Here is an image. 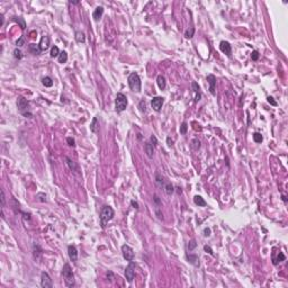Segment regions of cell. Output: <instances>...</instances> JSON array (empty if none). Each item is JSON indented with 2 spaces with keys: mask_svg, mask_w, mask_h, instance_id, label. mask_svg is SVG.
<instances>
[{
  "mask_svg": "<svg viewBox=\"0 0 288 288\" xmlns=\"http://www.w3.org/2000/svg\"><path fill=\"white\" fill-rule=\"evenodd\" d=\"M187 259L193 266L199 267V259H198V255H187Z\"/></svg>",
  "mask_w": 288,
  "mask_h": 288,
  "instance_id": "cell-21",
  "label": "cell"
},
{
  "mask_svg": "<svg viewBox=\"0 0 288 288\" xmlns=\"http://www.w3.org/2000/svg\"><path fill=\"white\" fill-rule=\"evenodd\" d=\"M127 107V97L122 92H118L115 99V110L117 113L124 112Z\"/></svg>",
  "mask_w": 288,
  "mask_h": 288,
  "instance_id": "cell-5",
  "label": "cell"
},
{
  "mask_svg": "<svg viewBox=\"0 0 288 288\" xmlns=\"http://www.w3.org/2000/svg\"><path fill=\"white\" fill-rule=\"evenodd\" d=\"M69 2H70V4H72V5H78V4L80 2V1H72V0H70Z\"/></svg>",
  "mask_w": 288,
  "mask_h": 288,
  "instance_id": "cell-49",
  "label": "cell"
},
{
  "mask_svg": "<svg viewBox=\"0 0 288 288\" xmlns=\"http://www.w3.org/2000/svg\"><path fill=\"white\" fill-rule=\"evenodd\" d=\"M220 48H221L222 52L224 54H226L228 56L232 55V46H231V44L228 43V41H222L220 43Z\"/></svg>",
  "mask_w": 288,
  "mask_h": 288,
  "instance_id": "cell-11",
  "label": "cell"
},
{
  "mask_svg": "<svg viewBox=\"0 0 288 288\" xmlns=\"http://www.w3.org/2000/svg\"><path fill=\"white\" fill-rule=\"evenodd\" d=\"M41 286L43 288H51L53 287V284H52V279L51 277L48 276L47 272L43 271L41 274Z\"/></svg>",
  "mask_w": 288,
  "mask_h": 288,
  "instance_id": "cell-8",
  "label": "cell"
},
{
  "mask_svg": "<svg viewBox=\"0 0 288 288\" xmlns=\"http://www.w3.org/2000/svg\"><path fill=\"white\" fill-rule=\"evenodd\" d=\"M114 215H115L114 209L110 207V206H104V207L101 208L100 214H99L101 228H106V224H107L109 221H112V220H113Z\"/></svg>",
  "mask_w": 288,
  "mask_h": 288,
  "instance_id": "cell-1",
  "label": "cell"
},
{
  "mask_svg": "<svg viewBox=\"0 0 288 288\" xmlns=\"http://www.w3.org/2000/svg\"><path fill=\"white\" fill-rule=\"evenodd\" d=\"M17 108H18V112L23 116L28 117V118H31L33 116L32 112H31V107H29V102H28V100L25 97H21V96L18 97V99H17Z\"/></svg>",
  "mask_w": 288,
  "mask_h": 288,
  "instance_id": "cell-2",
  "label": "cell"
},
{
  "mask_svg": "<svg viewBox=\"0 0 288 288\" xmlns=\"http://www.w3.org/2000/svg\"><path fill=\"white\" fill-rule=\"evenodd\" d=\"M199 147H201V141H199L198 139H194V140L191 141V149H193L194 151H197Z\"/></svg>",
  "mask_w": 288,
  "mask_h": 288,
  "instance_id": "cell-31",
  "label": "cell"
},
{
  "mask_svg": "<svg viewBox=\"0 0 288 288\" xmlns=\"http://www.w3.org/2000/svg\"><path fill=\"white\" fill-rule=\"evenodd\" d=\"M90 131L92 133H97L99 131V123H98V118L97 117H94V119L90 124Z\"/></svg>",
  "mask_w": 288,
  "mask_h": 288,
  "instance_id": "cell-23",
  "label": "cell"
},
{
  "mask_svg": "<svg viewBox=\"0 0 288 288\" xmlns=\"http://www.w3.org/2000/svg\"><path fill=\"white\" fill-rule=\"evenodd\" d=\"M194 34H195V28H194V27H190L189 29L186 31V33H185V37H186V38H191V37L194 36Z\"/></svg>",
  "mask_w": 288,
  "mask_h": 288,
  "instance_id": "cell-32",
  "label": "cell"
},
{
  "mask_svg": "<svg viewBox=\"0 0 288 288\" xmlns=\"http://www.w3.org/2000/svg\"><path fill=\"white\" fill-rule=\"evenodd\" d=\"M128 87L131 88L132 91H135V92H140L141 91V79H140V75L135 72H132V73L128 75Z\"/></svg>",
  "mask_w": 288,
  "mask_h": 288,
  "instance_id": "cell-4",
  "label": "cell"
},
{
  "mask_svg": "<svg viewBox=\"0 0 288 288\" xmlns=\"http://www.w3.org/2000/svg\"><path fill=\"white\" fill-rule=\"evenodd\" d=\"M145 152H146V155L149 158H153V154H154V146L153 144L151 143V142H147L146 144H145Z\"/></svg>",
  "mask_w": 288,
  "mask_h": 288,
  "instance_id": "cell-20",
  "label": "cell"
},
{
  "mask_svg": "<svg viewBox=\"0 0 288 288\" xmlns=\"http://www.w3.org/2000/svg\"><path fill=\"white\" fill-rule=\"evenodd\" d=\"M102 15H104V8L101 6H99L94 10V13H92V18H94V20L98 21V20H100V18L102 17Z\"/></svg>",
  "mask_w": 288,
  "mask_h": 288,
  "instance_id": "cell-17",
  "label": "cell"
},
{
  "mask_svg": "<svg viewBox=\"0 0 288 288\" xmlns=\"http://www.w3.org/2000/svg\"><path fill=\"white\" fill-rule=\"evenodd\" d=\"M267 100H268V102L270 104V105H272V106H277V101L274 100V98H272V97H268V98H267Z\"/></svg>",
  "mask_w": 288,
  "mask_h": 288,
  "instance_id": "cell-45",
  "label": "cell"
},
{
  "mask_svg": "<svg viewBox=\"0 0 288 288\" xmlns=\"http://www.w3.org/2000/svg\"><path fill=\"white\" fill-rule=\"evenodd\" d=\"M135 262L134 261H129L128 266L125 269V277H126V280L128 282H132L135 277Z\"/></svg>",
  "mask_w": 288,
  "mask_h": 288,
  "instance_id": "cell-7",
  "label": "cell"
},
{
  "mask_svg": "<svg viewBox=\"0 0 288 288\" xmlns=\"http://www.w3.org/2000/svg\"><path fill=\"white\" fill-rule=\"evenodd\" d=\"M191 88H193V91H194L195 94H196V98H195V101L197 102V101L201 100V88H199L198 83H197L196 81H193V83H191Z\"/></svg>",
  "mask_w": 288,
  "mask_h": 288,
  "instance_id": "cell-15",
  "label": "cell"
},
{
  "mask_svg": "<svg viewBox=\"0 0 288 288\" xmlns=\"http://www.w3.org/2000/svg\"><path fill=\"white\" fill-rule=\"evenodd\" d=\"M1 207L4 208L6 206V196H5V191L4 190H1Z\"/></svg>",
  "mask_w": 288,
  "mask_h": 288,
  "instance_id": "cell-39",
  "label": "cell"
},
{
  "mask_svg": "<svg viewBox=\"0 0 288 288\" xmlns=\"http://www.w3.org/2000/svg\"><path fill=\"white\" fill-rule=\"evenodd\" d=\"M60 53L61 52H60V50H59V47L53 45L52 48H51V53H50V55H51V58H56V56L60 55Z\"/></svg>",
  "mask_w": 288,
  "mask_h": 288,
  "instance_id": "cell-29",
  "label": "cell"
},
{
  "mask_svg": "<svg viewBox=\"0 0 288 288\" xmlns=\"http://www.w3.org/2000/svg\"><path fill=\"white\" fill-rule=\"evenodd\" d=\"M253 141L255 142V143H261L262 141H263V137H262V135L260 134V133H255L253 134Z\"/></svg>",
  "mask_w": 288,
  "mask_h": 288,
  "instance_id": "cell-35",
  "label": "cell"
},
{
  "mask_svg": "<svg viewBox=\"0 0 288 288\" xmlns=\"http://www.w3.org/2000/svg\"><path fill=\"white\" fill-rule=\"evenodd\" d=\"M28 48H29V52H32L34 55H40V54L42 53L40 46H38L37 44H29Z\"/></svg>",
  "mask_w": 288,
  "mask_h": 288,
  "instance_id": "cell-25",
  "label": "cell"
},
{
  "mask_svg": "<svg viewBox=\"0 0 288 288\" xmlns=\"http://www.w3.org/2000/svg\"><path fill=\"white\" fill-rule=\"evenodd\" d=\"M68 255H69V259L72 262H77V260H78V251H77V248L74 245H69L68 247Z\"/></svg>",
  "mask_w": 288,
  "mask_h": 288,
  "instance_id": "cell-12",
  "label": "cell"
},
{
  "mask_svg": "<svg viewBox=\"0 0 288 288\" xmlns=\"http://www.w3.org/2000/svg\"><path fill=\"white\" fill-rule=\"evenodd\" d=\"M67 142H68V144H69L70 146H75V142H74V140L72 139V137H68Z\"/></svg>",
  "mask_w": 288,
  "mask_h": 288,
  "instance_id": "cell-43",
  "label": "cell"
},
{
  "mask_svg": "<svg viewBox=\"0 0 288 288\" xmlns=\"http://www.w3.org/2000/svg\"><path fill=\"white\" fill-rule=\"evenodd\" d=\"M14 20H15L17 24H19L20 27H21V29H25V28H26V23H25V20H24L23 17H15Z\"/></svg>",
  "mask_w": 288,
  "mask_h": 288,
  "instance_id": "cell-30",
  "label": "cell"
},
{
  "mask_svg": "<svg viewBox=\"0 0 288 288\" xmlns=\"http://www.w3.org/2000/svg\"><path fill=\"white\" fill-rule=\"evenodd\" d=\"M271 259H272V263L277 266L279 262L282 261H285V259H286V257L285 255L280 252V251H278V252H276V248L272 249V255H271Z\"/></svg>",
  "mask_w": 288,
  "mask_h": 288,
  "instance_id": "cell-9",
  "label": "cell"
},
{
  "mask_svg": "<svg viewBox=\"0 0 288 288\" xmlns=\"http://www.w3.org/2000/svg\"><path fill=\"white\" fill-rule=\"evenodd\" d=\"M150 142H151V143L153 144V146H155V145L158 144V140H156V137H155L154 135H152V136L150 137Z\"/></svg>",
  "mask_w": 288,
  "mask_h": 288,
  "instance_id": "cell-44",
  "label": "cell"
},
{
  "mask_svg": "<svg viewBox=\"0 0 288 288\" xmlns=\"http://www.w3.org/2000/svg\"><path fill=\"white\" fill-rule=\"evenodd\" d=\"M204 250H205V252H207L208 255H214V252H213V250H212V248L209 245H204Z\"/></svg>",
  "mask_w": 288,
  "mask_h": 288,
  "instance_id": "cell-42",
  "label": "cell"
},
{
  "mask_svg": "<svg viewBox=\"0 0 288 288\" xmlns=\"http://www.w3.org/2000/svg\"><path fill=\"white\" fill-rule=\"evenodd\" d=\"M207 81L209 83V92L215 96L216 91H215V87H216V78L214 74H208L207 75Z\"/></svg>",
  "mask_w": 288,
  "mask_h": 288,
  "instance_id": "cell-13",
  "label": "cell"
},
{
  "mask_svg": "<svg viewBox=\"0 0 288 288\" xmlns=\"http://www.w3.org/2000/svg\"><path fill=\"white\" fill-rule=\"evenodd\" d=\"M251 59L253 61H257L259 59V52L258 51H252V53H251Z\"/></svg>",
  "mask_w": 288,
  "mask_h": 288,
  "instance_id": "cell-40",
  "label": "cell"
},
{
  "mask_svg": "<svg viewBox=\"0 0 288 288\" xmlns=\"http://www.w3.org/2000/svg\"><path fill=\"white\" fill-rule=\"evenodd\" d=\"M204 235H205V236H209V235H210V228H204Z\"/></svg>",
  "mask_w": 288,
  "mask_h": 288,
  "instance_id": "cell-46",
  "label": "cell"
},
{
  "mask_svg": "<svg viewBox=\"0 0 288 288\" xmlns=\"http://www.w3.org/2000/svg\"><path fill=\"white\" fill-rule=\"evenodd\" d=\"M36 198H37V201H42V203H45L46 201V195L43 194V193H38V194L36 195Z\"/></svg>",
  "mask_w": 288,
  "mask_h": 288,
  "instance_id": "cell-37",
  "label": "cell"
},
{
  "mask_svg": "<svg viewBox=\"0 0 288 288\" xmlns=\"http://www.w3.org/2000/svg\"><path fill=\"white\" fill-rule=\"evenodd\" d=\"M196 247H197V243H196V240H190L189 241V243H188V250L189 251H193V250H195L196 249Z\"/></svg>",
  "mask_w": 288,
  "mask_h": 288,
  "instance_id": "cell-36",
  "label": "cell"
},
{
  "mask_svg": "<svg viewBox=\"0 0 288 288\" xmlns=\"http://www.w3.org/2000/svg\"><path fill=\"white\" fill-rule=\"evenodd\" d=\"M4 21H5L4 14H0V26H2V25H4Z\"/></svg>",
  "mask_w": 288,
  "mask_h": 288,
  "instance_id": "cell-48",
  "label": "cell"
},
{
  "mask_svg": "<svg viewBox=\"0 0 288 288\" xmlns=\"http://www.w3.org/2000/svg\"><path fill=\"white\" fill-rule=\"evenodd\" d=\"M75 41L78 43H85L86 42V35L83 32H75V36H74Z\"/></svg>",
  "mask_w": 288,
  "mask_h": 288,
  "instance_id": "cell-26",
  "label": "cell"
},
{
  "mask_svg": "<svg viewBox=\"0 0 288 288\" xmlns=\"http://www.w3.org/2000/svg\"><path fill=\"white\" fill-rule=\"evenodd\" d=\"M188 131V123L187 122H182V124H181L180 126V134L185 135L187 133Z\"/></svg>",
  "mask_w": 288,
  "mask_h": 288,
  "instance_id": "cell-33",
  "label": "cell"
},
{
  "mask_svg": "<svg viewBox=\"0 0 288 288\" xmlns=\"http://www.w3.org/2000/svg\"><path fill=\"white\" fill-rule=\"evenodd\" d=\"M122 255L126 261H133L134 260V250L127 244L122 245Z\"/></svg>",
  "mask_w": 288,
  "mask_h": 288,
  "instance_id": "cell-6",
  "label": "cell"
},
{
  "mask_svg": "<svg viewBox=\"0 0 288 288\" xmlns=\"http://www.w3.org/2000/svg\"><path fill=\"white\" fill-rule=\"evenodd\" d=\"M58 60H59V63H65L68 61V53L65 51H62L60 53V55L58 56Z\"/></svg>",
  "mask_w": 288,
  "mask_h": 288,
  "instance_id": "cell-28",
  "label": "cell"
},
{
  "mask_svg": "<svg viewBox=\"0 0 288 288\" xmlns=\"http://www.w3.org/2000/svg\"><path fill=\"white\" fill-rule=\"evenodd\" d=\"M167 178H164L162 174H160V172H156L155 174V182H156V185L159 186L160 188L163 189V186H164V183L167 182Z\"/></svg>",
  "mask_w": 288,
  "mask_h": 288,
  "instance_id": "cell-18",
  "label": "cell"
},
{
  "mask_svg": "<svg viewBox=\"0 0 288 288\" xmlns=\"http://www.w3.org/2000/svg\"><path fill=\"white\" fill-rule=\"evenodd\" d=\"M16 45H17V47L24 46V45H25V37H24V36H20L19 40L16 42Z\"/></svg>",
  "mask_w": 288,
  "mask_h": 288,
  "instance_id": "cell-38",
  "label": "cell"
},
{
  "mask_svg": "<svg viewBox=\"0 0 288 288\" xmlns=\"http://www.w3.org/2000/svg\"><path fill=\"white\" fill-rule=\"evenodd\" d=\"M13 53H14V56H15V59H17V60H20V59L23 58V53H21V51H20L18 47L14 50Z\"/></svg>",
  "mask_w": 288,
  "mask_h": 288,
  "instance_id": "cell-34",
  "label": "cell"
},
{
  "mask_svg": "<svg viewBox=\"0 0 288 288\" xmlns=\"http://www.w3.org/2000/svg\"><path fill=\"white\" fill-rule=\"evenodd\" d=\"M194 203L197 206H201V207H205L207 205V203L205 201V199L201 196H199V195H196L194 197Z\"/></svg>",
  "mask_w": 288,
  "mask_h": 288,
  "instance_id": "cell-22",
  "label": "cell"
},
{
  "mask_svg": "<svg viewBox=\"0 0 288 288\" xmlns=\"http://www.w3.org/2000/svg\"><path fill=\"white\" fill-rule=\"evenodd\" d=\"M140 109H141L142 113H144V112L146 110V104H145V101L144 100L140 101Z\"/></svg>",
  "mask_w": 288,
  "mask_h": 288,
  "instance_id": "cell-41",
  "label": "cell"
},
{
  "mask_svg": "<svg viewBox=\"0 0 288 288\" xmlns=\"http://www.w3.org/2000/svg\"><path fill=\"white\" fill-rule=\"evenodd\" d=\"M282 201H285V203H287V199H286V197H285V195H282Z\"/></svg>",
  "mask_w": 288,
  "mask_h": 288,
  "instance_id": "cell-50",
  "label": "cell"
},
{
  "mask_svg": "<svg viewBox=\"0 0 288 288\" xmlns=\"http://www.w3.org/2000/svg\"><path fill=\"white\" fill-rule=\"evenodd\" d=\"M42 83H43V86H45V87L51 88L53 86V80H52V78H50V77H45V78L42 79Z\"/></svg>",
  "mask_w": 288,
  "mask_h": 288,
  "instance_id": "cell-27",
  "label": "cell"
},
{
  "mask_svg": "<svg viewBox=\"0 0 288 288\" xmlns=\"http://www.w3.org/2000/svg\"><path fill=\"white\" fill-rule=\"evenodd\" d=\"M38 46H40L42 52H45L47 48L50 47V37H48V36H43V37L41 38V42H40V44H38Z\"/></svg>",
  "mask_w": 288,
  "mask_h": 288,
  "instance_id": "cell-14",
  "label": "cell"
},
{
  "mask_svg": "<svg viewBox=\"0 0 288 288\" xmlns=\"http://www.w3.org/2000/svg\"><path fill=\"white\" fill-rule=\"evenodd\" d=\"M131 205H132V206H133L134 208H136V209H139V203H137V201H131Z\"/></svg>",
  "mask_w": 288,
  "mask_h": 288,
  "instance_id": "cell-47",
  "label": "cell"
},
{
  "mask_svg": "<svg viewBox=\"0 0 288 288\" xmlns=\"http://www.w3.org/2000/svg\"><path fill=\"white\" fill-rule=\"evenodd\" d=\"M163 98L162 97H159V96H156V97H153L152 98V100H151V106L153 108L155 112H160L161 108H162V105H163Z\"/></svg>",
  "mask_w": 288,
  "mask_h": 288,
  "instance_id": "cell-10",
  "label": "cell"
},
{
  "mask_svg": "<svg viewBox=\"0 0 288 288\" xmlns=\"http://www.w3.org/2000/svg\"><path fill=\"white\" fill-rule=\"evenodd\" d=\"M156 83H158V87L160 88L161 90H163L164 88H166V78L162 75V74H160V75H158V78H156Z\"/></svg>",
  "mask_w": 288,
  "mask_h": 288,
  "instance_id": "cell-24",
  "label": "cell"
},
{
  "mask_svg": "<svg viewBox=\"0 0 288 288\" xmlns=\"http://www.w3.org/2000/svg\"><path fill=\"white\" fill-rule=\"evenodd\" d=\"M163 190H164V193H166L168 196H171V195L174 194V186H172V183H171L169 180H167V182L164 183V186H163Z\"/></svg>",
  "mask_w": 288,
  "mask_h": 288,
  "instance_id": "cell-19",
  "label": "cell"
},
{
  "mask_svg": "<svg viewBox=\"0 0 288 288\" xmlns=\"http://www.w3.org/2000/svg\"><path fill=\"white\" fill-rule=\"evenodd\" d=\"M65 161H67V164L68 167L70 168V170H72L75 174H79V167H78V164L74 161L71 160L69 156H65Z\"/></svg>",
  "mask_w": 288,
  "mask_h": 288,
  "instance_id": "cell-16",
  "label": "cell"
},
{
  "mask_svg": "<svg viewBox=\"0 0 288 288\" xmlns=\"http://www.w3.org/2000/svg\"><path fill=\"white\" fill-rule=\"evenodd\" d=\"M62 275L64 278V282L67 287H74L75 286V282H74V276L72 272L71 266L69 263H64L63 269H62Z\"/></svg>",
  "mask_w": 288,
  "mask_h": 288,
  "instance_id": "cell-3",
  "label": "cell"
}]
</instances>
